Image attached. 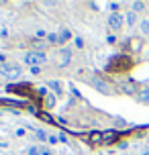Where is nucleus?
<instances>
[{
	"mask_svg": "<svg viewBox=\"0 0 149 155\" xmlns=\"http://www.w3.org/2000/svg\"><path fill=\"white\" fill-rule=\"evenodd\" d=\"M123 23H125V18L118 15V12H112V15L108 16V27H110V29H121Z\"/></svg>",
	"mask_w": 149,
	"mask_h": 155,
	"instance_id": "obj_5",
	"label": "nucleus"
},
{
	"mask_svg": "<svg viewBox=\"0 0 149 155\" xmlns=\"http://www.w3.org/2000/svg\"><path fill=\"white\" fill-rule=\"evenodd\" d=\"M25 61L33 65V68H37L39 63L45 61V53H41V51H29V53L25 55Z\"/></svg>",
	"mask_w": 149,
	"mask_h": 155,
	"instance_id": "obj_3",
	"label": "nucleus"
},
{
	"mask_svg": "<svg viewBox=\"0 0 149 155\" xmlns=\"http://www.w3.org/2000/svg\"><path fill=\"white\" fill-rule=\"evenodd\" d=\"M6 92L29 96V94H31V88H29V84H15V86H8V88H6Z\"/></svg>",
	"mask_w": 149,
	"mask_h": 155,
	"instance_id": "obj_4",
	"label": "nucleus"
},
{
	"mask_svg": "<svg viewBox=\"0 0 149 155\" xmlns=\"http://www.w3.org/2000/svg\"><path fill=\"white\" fill-rule=\"evenodd\" d=\"M39 155H51V153H49L47 149H43V147H41V149H39Z\"/></svg>",
	"mask_w": 149,
	"mask_h": 155,
	"instance_id": "obj_22",
	"label": "nucleus"
},
{
	"mask_svg": "<svg viewBox=\"0 0 149 155\" xmlns=\"http://www.w3.org/2000/svg\"><path fill=\"white\" fill-rule=\"evenodd\" d=\"M70 57H71L70 49H61V53H59V63H61V65H68V63H70Z\"/></svg>",
	"mask_w": 149,
	"mask_h": 155,
	"instance_id": "obj_9",
	"label": "nucleus"
},
{
	"mask_svg": "<svg viewBox=\"0 0 149 155\" xmlns=\"http://www.w3.org/2000/svg\"><path fill=\"white\" fill-rule=\"evenodd\" d=\"M4 59H6V57H4V55L0 53V63H4Z\"/></svg>",
	"mask_w": 149,
	"mask_h": 155,
	"instance_id": "obj_23",
	"label": "nucleus"
},
{
	"mask_svg": "<svg viewBox=\"0 0 149 155\" xmlns=\"http://www.w3.org/2000/svg\"><path fill=\"white\" fill-rule=\"evenodd\" d=\"M145 8V4H143L141 0H137V2H133V10H143Z\"/></svg>",
	"mask_w": 149,
	"mask_h": 155,
	"instance_id": "obj_18",
	"label": "nucleus"
},
{
	"mask_svg": "<svg viewBox=\"0 0 149 155\" xmlns=\"http://www.w3.org/2000/svg\"><path fill=\"white\" fill-rule=\"evenodd\" d=\"M141 155H149V153H147V151H145V153H141Z\"/></svg>",
	"mask_w": 149,
	"mask_h": 155,
	"instance_id": "obj_24",
	"label": "nucleus"
},
{
	"mask_svg": "<svg viewBox=\"0 0 149 155\" xmlns=\"http://www.w3.org/2000/svg\"><path fill=\"white\" fill-rule=\"evenodd\" d=\"M84 139L90 143V145H100L102 143V133H98V131H92V133H88Z\"/></svg>",
	"mask_w": 149,
	"mask_h": 155,
	"instance_id": "obj_7",
	"label": "nucleus"
},
{
	"mask_svg": "<svg viewBox=\"0 0 149 155\" xmlns=\"http://www.w3.org/2000/svg\"><path fill=\"white\" fill-rule=\"evenodd\" d=\"M29 155H39V149H37V147H31V149H29Z\"/></svg>",
	"mask_w": 149,
	"mask_h": 155,
	"instance_id": "obj_20",
	"label": "nucleus"
},
{
	"mask_svg": "<svg viewBox=\"0 0 149 155\" xmlns=\"http://www.w3.org/2000/svg\"><path fill=\"white\" fill-rule=\"evenodd\" d=\"M92 86H94L98 92H102V94H108L110 92V86L106 84L104 80H100V78H94V80H92Z\"/></svg>",
	"mask_w": 149,
	"mask_h": 155,
	"instance_id": "obj_6",
	"label": "nucleus"
},
{
	"mask_svg": "<svg viewBox=\"0 0 149 155\" xmlns=\"http://www.w3.org/2000/svg\"><path fill=\"white\" fill-rule=\"evenodd\" d=\"M141 31H143V35H149V21H143L141 23Z\"/></svg>",
	"mask_w": 149,
	"mask_h": 155,
	"instance_id": "obj_17",
	"label": "nucleus"
},
{
	"mask_svg": "<svg viewBox=\"0 0 149 155\" xmlns=\"http://www.w3.org/2000/svg\"><path fill=\"white\" fill-rule=\"evenodd\" d=\"M37 116H39L41 120H45L47 124H53V123H55V120H53V118H51V116L47 114V112H37Z\"/></svg>",
	"mask_w": 149,
	"mask_h": 155,
	"instance_id": "obj_13",
	"label": "nucleus"
},
{
	"mask_svg": "<svg viewBox=\"0 0 149 155\" xmlns=\"http://www.w3.org/2000/svg\"><path fill=\"white\" fill-rule=\"evenodd\" d=\"M118 135L117 131H106V133H102V143H106V145H110V143H114V141H118Z\"/></svg>",
	"mask_w": 149,
	"mask_h": 155,
	"instance_id": "obj_8",
	"label": "nucleus"
},
{
	"mask_svg": "<svg viewBox=\"0 0 149 155\" xmlns=\"http://www.w3.org/2000/svg\"><path fill=\"white\" fill-rule=\"evenodd\" d=\"M129 43H131V45H129V47H131V51H139V49H141V39L135 37V39H131Z\"/></svg>",
	"mask_w": 149,
	"mask_h": 155,
	"instance_id": "obj_11",
	"label": "nucleus"
},
{
	"mask_svg": "<svg viewBox=\"0 0 149 155\" xmlns=\"http://www.w3.org/2000/svg\"><path fill=\"white\" fill-rule=\"evenodd\" d=\"M0 74L15 80V78L21 76V68H18V65H15V63H2V65H0Z\"/></svg>",
	"mask_w": 149,
	"mask_h": 155,
	"instance_id": "obj_2",
	"label": "nucleus"
},
{
	"mask_svg": "<svg viewBox=\"0 0 149 155\" xmlns=\"http://www.w3.org/2000/svg\"><path fill=\"white\" fill-rule=\"evenodd\" d=\"M131 57L129 55H117V57H112L110 59V63L106 65L110 71H125V70H129L131 68Z\"/></svg>",
	"mask_w": 149,
	"mask_h": 155,
	"instance_id": "obj_1",
	"label": "nucleus"
},
{
	"mask_svg": "<svg viewBox=\"0 0 149 155\" xmlns=\"http://www.w3.org/2000/svg\"><path fill=\"white\" fill-rule=\"evenodd\" d=\"M123 92H127V94H135V92H137V88H135L133 82H127V84H123Z\"/></svg>",
	"mask_w": 149,
	"mask_h": 155,
	"instance_id": "obj_10",
	"label": "nucleus"
},
{
	"mask_svg": "<svg viewBox=\"0 0 149 155\" xmlns=\"http://www.w3.org/2000/svg\"><path fill=\"white\" fill-rule=\"evenodd\" d=\"M70 39V31L68 29H63L61 33H59V43H63V41H68Z\"/></svg>",
	"mask_w": 149,
	"mask_h": 155,
	"instance_id": "obj_14",
	"label": "nucleus"
},
{
	"mask_svg": "<svg viewBox=\"0 0 149 155\" xmlns=\"http://www.w3.org/2000/svg\"><path fill=\"white\" fill-rule=\"evenodd\" d=\"M74 43H76V47H78V49H82V47H84V41H82L80 37H76V41H74Z\"/></svg>",
	"mask_w": 149,
	"mask_h": 155,
	"instance_id": "obj_19",
	"label": "nucleus"
},
{
	"mask_svg": "<svg viewBox=\"0 0 149 155\" xmlns=\"http://www.w3.org/2000/svg\"><path fill=\"white\" fill-rule=\"evenodd\" d=\"M37 135H39V139H43V141H45V139H49V137H47V135H45L43 131H37Z\"/></svg>",
	"mask_w": 149,
	"mask_h": 155,
	"instance_id": "obj_21",
	"label": "nucleus"
},
{
	"mask_svg": "<svg viewBox=\"0 0 149 155\" xmlns=\"http://www.w3.org/2000/svg\"><path fill=\"white\" fill-rule=\"evenodd\" d=\"M45 104H47L49 108H51V106H53V104H55V98H53V96H51V94H47V96H45Z\"/></svg>",
	"mask_w": 149,
	"mask_h": 155,
	"instance_id": "obj_16",
	"label": "nucleus"
},
{
	"mask_svg": "<svg viewBox=\"0 0 149 155\" xmlns=\"http://www.w3.org/2000/svg\"><path fill=\"white\" fill-rule=\"evenodd\" d=\"M137 98L141 102H149V88H145V90H141V92L137 94Z\"/></svg>",
	"mask_w": 149,
	"mask_h": 155,
	"instance_id": "obj_12",
	"label": "nucleus"
},
{
	"mask_svg": "<svg viewBox=\"0 0 149 155\" xmlns=\"http://www.w3.org/2000/svg\"><path fill=\"white\" fill-rule=\"evenodd\" d=\"M135 21H137L135 12H129V15H127V25H135Z\"/></svg>",
	"mask_w": 149,
	"mask_h": 155,
	"instance_id": "obj_15",
	"label": "nucleus"
}]
</instances>
